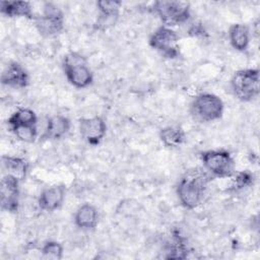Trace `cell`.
Instances as JSON below:
<instances>
[{"instance_id": "obj_19", "label": "cell", "mask_w": 260, "mask_h": 260, "mask_svg": "<svg viewBox=\"0 0 260 260\" xmlns=\"http://www.w3.org/2000/svg\"><path fill=\"white\" fill-rule=\"evenodd\" d=\"M159 139L166 147L177 148L186 141V134L179 126H166L159 130Z\"/></svg>"}, {"instance_id": "obj_10", "label": "cell", "mask_w": 260, "mask_h": 260, "mask_svg": "<svg viewBox=\"0 0 260 260\" xmlns=\"http://www.w3.org/2000/svg\"><path fill=\"white\" fill-rule=\"evenodd\" d=\"M19 183L16 178L4 174L1 179L0 204L1 209L6 212L15 213L19 207Z\"/></svg>"}, {"instance_id": "obj_2", "label": "cell", "mask_w": 260, "mask_h": 260, "mask_svg": "<svg viewBox=\"0 0 260 260\" xmlns=\"http://www.w3.org/2000/svg\"><path fill=\"white\" fill-rule=\"evenodd\" d=\"M62 67L68 82L78 89L88 87L93 81V73L85 57L80 53L69 52L66 54L62 61Z\"/></svg>"}, {"instance_id": "obj_18", "label": "cell", "mask_w": 260, "mask_h": 260, "mask_svg": "<svg viewBox=\"0 0 260 260\" xmlns=\"http://www.w3.org/2000/svg\"><path fill=\"white\" fill-rule=\"evenodd\" d=\"M229 40L231 46L238 52L248 50L251 40L250 29L246 24L234 23L229 28Z\"/></svg>"}, {"instance_id": "obj_23", "label": "cell", "mask_w": 260, "mask_h": 260, "mask_svg": "<svg viewBox=\"0 0 260 260\" xmlns=\"http://www.w3.org/2000/svg\"><path fill=\"white\" fill-rule=\"evenodd\" d=\"M233 177V185L232 187L235 190H241L244 189L248 186H250L253 182V175L249 172H239V173H234Z\"/></svg>"}, {"instance_id": "obj_21", "label": "cell", "mask_w": 260, "mask_h": 260, "mask_svg": "<svg viewBox=\"0 0 260 260\" xmlns=\"http://www.w3.org/2000/svg\"><path fill=\"white\" fill-rule=\"evenodd\" d=\"M14 136L21 142L32 143L38 137L37 125H20L9 128Z\"/></svg>"}, {"instance_id": "obj_4", "label": "cell", "mask_w": 260, "mask_h": 260, "mask_svg": "<svg viewBox=\"0 0 260 260\" xmlns=\"http://www.w3.org/2000/svg\"><path fill=\"white\" fill-rule=\"evenodd\" d=\"M224 104L222 100L210 92L197 94L190 104L191 116L198 122L207 123L220 119L223 115Z\"/></svg>"}, {"instance_id": "obj_14", "label": "cell", "mask_w": 260, "mask_h": 260, "mask_svg": "<svg viewBox=\"0 0 260 260\" xmlns=\"http://www.w3.org/2000/svg\"><path fill=\"white\" fill-rule=\"evenodd\" d=\"M0 13L9 18L23 17L30 20L36 18L31 4L28 1L3 0L0 2Z\"/></svg>"}, {"instance_id": "obj_12", "label": "cell", "mask_w": 260, "mask_h": 260, "mask_svg": "<svg viewBox=\"0 0 260 260\" xmlns=\"http://www.w3.org/2000/svg\"><path fill=\"white\" fill-rule=\"evenodd\" d=\"M1 83L12 88H24L29 84L28 72L20 63L12 61L2 72Z\"/></svg>"}, {"instance_id": "obj_22", "label": "cell", "mask_w": 260, "mask_h": 260, "mask_svg": "<svg viewBox=\"0 0 260 260\" xmlns=\"http://www.w3.org/2000/svg\"><path fill=\"white\" fill-rule=\"evenodd\" d=\"M41 252L45 258L59 260L63 257L64 248L62 244L57 241H47L42 246Z\"/></svg>"}, {"instance_id": "obj_17", "label": "cell", "mask_w": 260, "mask_h": 260, "mask_svg": "<svg viewBox=\"0 0 260 260\" xmlns=\"http://www.w3.org/2000/svg\"><path fill=\"white\" fill-rule=\"evenodd\" d=\"M99 11H100V18H99V26L112 25L118 19L120 8L122 6V2L118 0H100L95 3Z\"/></svg>"}, {"instance_id": "obj_1", "label": "cell", "mask_w": 260, "mask_h": 260, "mask_svg": "<svg viewBox=\"0 0 260 260\" xmlns=\"http://www.w3.org/2000/svg\"><path fill=\"white\" fill-rule=\"evenodd\" d=\"M209 180L210 175L202 170L195 169L186 172L176 187V193L182 206L186 209H194L199 206Z\"/></svg>"}, {"instance_id": "obj_3", "label": "cell", "mask_w": 260, "mask_h": 260, "mask_svg": "<svg viewBox=\"0 0 260 260\" xmlns=\"http://www.w3.org/2000/svg\"><path fill=\"white\" fill-rule=\"evenodd\" d=\"M231 88L236 96L241 102H251L259 95L260 78L259 69L245 68L237 70L231 78Z\"/></svg>"}, {"instance_id": "obj_16", "label": "cell", "mask_w": 260, "mask_h": 260, "mask_svg": "<svg viewBox=\"0 0 260 260\" xmlns=\"http://www.w3.org/2000/svg\"><path fill=\"white\" fill-rule=\"evenodd\" d=\"M1 164L4 174L10 175L20 182L26 178L28 172V162L23 157L14 155H2Z\"/></svg>"}, {"instance_id": "obj_15", "label": "cell", "mask_w": 260, "mask_h": 260, "mask_svg": "<svg viewBox=\"0 0 260 260\" xmlns=\"http://www.w3.org/2000/svg\"><path fill=\"white\" fill-rule=\"evenodd\" d=\"M99 222V212L91 203L81 204L74 213L75 225L84 231L93 230Z\"/></svg>"}, {"instance_id": "obj_13", "label": "cell", "mask_w": 260, "mask_h": 260, "mask_svg": "<svg viewBox=\"0 0 260 260\" xmlns=\"http://www.w3.org/2000/svg\"><path fill=\"white\" fill-rule=\"evenodd\" d=\"M71 121L64 115H53L48 118L42 138L48 140H58L63 138L70 130Z\"/></svg>"}, {"instance_id": "obj_7", "label": "cell", "mask_w": 260, "mask_h": 260, "mask_svg": "<svg viewBox=\"0 0 260 260\" xmlns=\"http://www.w3.org/2000/svg\"><path fill=\"white\" fill-rule=\"evenodd\" d=\"M35 26L39 34L45 38L59 35L64 28V13L61 8L52 2H46L43 13L36 15Z\"/></svg>"}, {"instance_id": "obj_20", "label": "cell", "mask_w": 260, "mask_h": 260, "mask_svg": "<svg viewBox=\"0 0 260 260\" xmlns=\"http://www.w3.org/2000/svg\"><path fill=\"white\" fill-rule=\"evenodd\" d=\"M38 117L35 111L28 108H20L13 112L7 119L9 128L20 125H37Z\"/></svg>"}, {"instance_id": "obj_8", "label": "cell", "mask_w": 260, "mask_h": 260, "mask_svg": "<svg viewBox=\"0 0 260 260\" xmlns=\"http://www.w3.org/2000/svg\"><path fill=\"white\" fill-rule=\"evenodd\" d=\"M179 39V35L172 27L161 25L150 35L148 44L162 57L176 59L180 56Z\"/></svg>"}, {"instance_id": "obj_11", "label": "cell", "mask_w": 260, "mask_h": 260, "mask_svg": "<svg viewBox=\"0 0 260 260\" xmlns=\"http://www.w3.org/2000/svg\"><path fill=\"white\" fill-rule=\"evenodd\" d=\"M66 188L62 184L52 185L45 188L38 197L39 207L47 212H52L59 209L65 199Z\"/></svg>"}, {"instance_id": "obj_9", "label": "cell", "mask_w": 260, "mask_h": 260, "mask_svg": "<svg viewBox=\"0 0 260 260\" xmlns=\"http://www.w3.org/2000/svg\"><path fill=\"white\" fill-rule=\"evenodd\" d=\"M78 130L81 138L89 145L95 146L102 142L107 134V124L101 116L80 118Z\"/></svg>"}, {"instance_id": "obj_5", "label": "cell", "mask_w": 260, "mask_h": 260, "mask_svg": "<svg viewBox=\"0 0 260 260\" xmlns=\"http://www.w3.org/2000/svg\"><path fill=\"white\" fill-rule=\"evenodd\" d=\"M204 170L212 177L230 178L236 172V162L232 154L224 149H208L200 154Z\"/></svg>"}, {"instance_id": "obj_6", "label": "cell", "mask_w": 260, "mask_h": 260, "mask_svg": "<svg viewBox=\"0 0 260 260\" xmlns=\"http://www.w3.org/2000/svg\"><path fill=\"white\" fill-rule=\"evenodd\" d=\"M153 12L159 17L162 25L172 27L187 22L191 16L190 3L175 0H159L152 4Z\"/></svg>"}]
</instances>
